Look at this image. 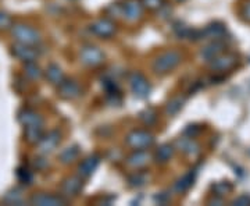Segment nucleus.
<instances>
[{
	"label": "nucleus",
	"mask_w": 250,
	"mask_h": 206,
	"mask_svg": "<svg viewBox=\"0 0 250 206\" xmlns=\"http://www.w3.org/2000/svg\"><path fill=\"white\" fill-rule=\"evenodd\" d=\"M235 204H236V205L250 204V199H249V198H246V197H242V198H239V199H236V201H235Z\"/></svg>",
	"instance_id": "nucleus-31"
},
{
	"label": "nucleus",
	"mask_w": 250,
	"mask_h": 206,
	"mask_svg": "<svg viewBox=\"0 0 250 206\" xmlns=\"http://www.w3.org/2000/svg\"><path fill=\"white\" fill-rule=\"evenodd\" d=\"M81 60L88 66H98L103 62V53L95 46H86L81 50Z\"/></svg>",
	"instance_id": "nucleus-5"
},
{
	"label": "nucleus",
	"mask_w": 250,
	"mask_h": 206,
	"mask_svg": "<svg viewBox=\"0 0 250 206\" xmlns=\"http://www.w3.org/2000/svg\"><path fill=\"white\" fill-rule=\"evenodd\" d=\"M245 14H246V18H249L250 20V4L246 6V9H245Z\"/></svg>",
	"instance_id": "nucleus-32"
},
{
	"label": "nucleus",
	"mask_w": 250,
	"mask_h": 206,
	"mask_svg": "<svg viewBox=\"0 0 250 206\" xmlns=\"http://www.w3.org/2000/svg\"><path fill=\"white\" fill-rule=\"evenodd\" d=\"M221 50H223V45L215 42V44L206 46L203 52H202V57H205L206 60H213L214 57L218 56V53H221Z\"/></svg>",
	"instance_id": "nucleus-20"
},
{
	"label": "nucleus",
	"mask_w": 250,
	"mask_h": 206,
	"mask_svg": "<svg viewBox=\"0 0 250 206\" xmlns=\"http://www.w3.org/2000/svg\"><path fill=\"white\" fill-rule=\"evenodd\" d=\"M181 62V54L178 52H166V53L160 54L153 64L154 71L159 74H164V72L171 71L172 69H175Z\"/></svg>",
	"instance_id": "nucleus-1"
},
{
	"label": "nucleus",
	"mask_w": 250,
	"mask_h": 206,
	"mask_svg": "<svg viewBox=\"0 0 250 206\" xmlns=\"http://www.w3.org/2000/svg\"><path fill=\"white\" fill-rule=\"evenodd\" d=\"M46 77L54 85H60L64 81V75H62V69L56 64H50L46 70Z\"/></svg>",
	"instance_id": "nucleus-16"
},
{
	"label": "nucleus",
	"mask_w": 250,
	"mask_h": 206,
	"mask_svg": "<svg viewBox=\"0 0 250 206\" xmlns=\"http://www.w3.org/2000/svg\"><path fill=\"white\" fill-rule=\"evenodd\" d=\"M172 153H174L172 146H170V145H163V146L159 148L156 158H157V160L159 161H167V160H170V158L172 156Z\"/></svg>",
	"instance_id": "nucleus-22"
},
{
	"label": "nucleus",
	"mask_w": 250,
	"mask_h": 206,
	"mask_svg": "<svg viewBox=\"0 0 250 206\" xmlns=\"http://www.w3.org/2000/svg\"><path fill=\"white\" fill-rule=\"evenodd\" d=\"M10 24H11V18L4 13H0V29L10 27Z\"/></svg>",
	"instance_id": "nucleus-30"
},
{
	"label": "nucleus",
	"mask_w": 250,
	"mask_h": 206,
	"mask_svg": "<svg viewBox=\"0 0 250 206\" xmlns=\"http://www.w3.org/2000/svg\"><path fill=\"white\" fill-rule=\"evenodd\" d=\"M25 72H27L28 77H31L32 80H36V78L41 77V70H39V67L34 62L27 63V66H25Z\"/></svg>",
	"instance_id": "nucleus-25"
},
{
	"label": "nucleus",
	"mask_w": 250,
	"mask_h": 206,
	"mask_svg": "<svg viewBox=\"0 0 250 206\" xmlns=\"http://www.w3.org/2000/svg\"><path fill=\"white\" fill-rule=\"evenodd\" d=\"M143 4L149 9H159L163 4V0H143Z\"/></svg>",
	"instance_id": "nucleus-29"
},
{
	"label": "nucleus",
	"mask_w": 250,
	"mask_h": 206,
	"mask_svg": "<svg viewBox=\"0 0 250 206\" xmlns=\"http://www.w3.org/2000/svg\"><path fill=\"white\" fill-rule=\"evenodd\" d=\"M13 36L20 44H25V45H35L41 41V35L36 29L22 24H18L13 28Z\"/></svg>",
	"instance_id": "nucleus-2"
},
{
	"label": "nucleus",
	"mask_w": 250,
	"mask_h": 206,
	"mask_svg": "<svg viewBox=\"0 0 250 206\" xmlns=\"http://www.w3.org/2000/svg\"><path fill=\"white\" fill-rule=\"evenodd\" d=\"M82 188V180L80 177H70L62 184V192L68 197H75Z\"/></svg>",
	"instance_id": "nucleus-11"
},
{
	"label": "nucleus",
	"mask_w": 250,
	"mask_h": 206,
	"mask_svg": "<svg viewBox=\"0 0 250 206\" xmlns=\"http://www.w3.org/2000/svg\"><path fill=\"white\" fill-rule=\"evenodd\" d=\"M32 204H35V205H64L65 202L62 201V198L59 197H54V195H49V194H41V195H38V197L32 198Z\"/></svg>",
	"instance_id": "nucleus-14"
},
{
	"label": "nucleus",
	"mask_w": 250,
	"mask_h": 206,
	"mask_svg": "<svg viewBox=\"0 0 250 206\" xmlns=\"http://www.w3.org/2000/svg\"><path fill=\"white\" fill-rule=\"evenodd\" d=\"M179 148L182 149V152L188 153V155H196L199 152V146L195 141H192L190 138H182L178 141Z\"/></svg>",
	"instance_id": "nucleus-18"
},
{
	"label": "nucleus",
	"mask_w": 250,
	"mask_h": 206,
	"mask_svg": "<svg viewBox=\"0 0 250 206\" xmlns=\"http://www.w3.org/2000/svg\"><path fill=\"white\" fill-rule=\"evenodd\" d=\"M25 135H27V139L29 142H39V141L43 138V134H42V126L27 127V128H25Z\"/></svg>",
	"instance_id": "nucleus-21"
},
{
	"label": "nucleus",
	"mask_w": 250,
	"mask_h": 206,
	"mask_svg": "<svg viewBox=\"0 0 250 206\" xmlns=\"http://www.w3.org/2000/svg\"><path fill=\"white\" fill-rule=\"evenodd\" d=\"M13 54L25 63L35 62L38 57L36 50H34L32 47H29V45H25V44H18V45L13 46Z\"/></svg>",
	"instance_id": "nucleus-7"
},
{
	"label": "nucleus",
	"mask_w": 250,
	"mask_h": 206,
	"mask_svg": "<svg viewBox=\"0 0 250 206\" xmlns=\"http://www.w3.org/2000/svg\"><path fill=\"white\" fill-rule=\"evenodd\" d=\"M20 121H21V124L22 126L27 127H32V126H42V118L36 114L35 112H32V110H22L21 113H20Z\"/></svg>",
	"instance_id": "nucleus-12"
},
{
	"label": "nucleus",
	"mask_w": 250,
	"mask_h": 206,
	"mask_svg": "<svg viewBox=\"0 0 250 206\" xmlns=\"http://www.w3.org/2000/svg\"><path fill=\"white\" fill-rule=\"evenodd\" d=\"M192 184H193V176H192V173H189L179 180L178 184H177V189L178 191H187Z\"/></svg>",
	"instance_id": "nucleus-24"
},
{
	"label": "nucleus",
	"mask_w": 250,
	"mask_h": 206,
	"mask_svg": "<svg viewBox=\"0 0 250 206\" xmlns=\"http://www.w3.org/2000/svg\"><path fill=\"white\" fill-rule=\"evenodd\" d=\"M126 143L134 149H143V148H147L152 145L153 135L146 131H142V130H136L126 137Z\"/></svg>",
	"instance_id": "nucleus-4"
},
{
	"label": "nucleus",
	"mask_w": 250,
	"mask_h": 206,
	"mask_svg": "<svg viewBox=\"0 0 250 206\" xmlns=\"http://www.w3.org/2000/svg\"><path fill=\"white\" fill-rule=\"evenodd\" d=\"M78 156V148L77 146H72V148H67L64 152L60 155L62 160L64 163H68V161H72L75 158Z\"/></svg>",
	"instance_id": "nucleus-23"
},
{
	"label": "nucleus",
	"mask_w": 250,
	"mask_h": 206,
	"mask_svg": "<svg viewBox=\"0 0 250 206\" xmlns=\"http://www.w3.org/2000/svg\"><path fill=\"white\" fill-rule=\"evenodd\" d=\"M123 14L126 20L129 21H135L141 17L142 14V4L139 0H128L125 1V4L123 6Z\"/></svg>",
	"instance_id": "nucleus-8"
},
{
	"label": "nucleus",
	"mask_w": 250,
	"mask_h": 206,
	"mask_svg": "<svg viewBox=\"0 0 250 206\" xmlns=\"http://www.w3.org/2000/svg\"><path fill=\"white\" fill-rule=\"evenodd\" d=\"M129 183H131L132 187H141V185H143L146 183V176H143V174H135L134 177L129 180Z\"/></svg>",
	"instance_id": "nucleus-27"
},
{
	"label": "nucleus",
	"mask_w": 250,
	"mask_h": 206,
	"mask_svg": "<svg viewBox=\"0 0 250 206\" xmlns=\"http://www.w3.org/2000/svg\"><path fill=\"white\" fill-rule=\"evenodd\" d=\"M178 1H182V0H178Z\"/></svg>",
	"instance_id": "nucleus-33"
},
{
	"label": "nucleus",
	"mask_w": 250,
	"mask_h": 206,
	"mask_svg": "<svg viewBox=\"0 0 250 206\" xmlns=\"http://www.w3.org/2000/svg\"><path fill=\"white\" fill-rule=\"evenodd\" d=\"M129 85H131L132 92H134L138 98H146L150 93V85H149V82L139 72H132L129 75Z\"/></svg>",
	"instance_id": "nucleus-3"
},
{
	"label": "nucleus",
	"mask_w": 250,
	"mask_h": 206,
	"mask_svg": "<svg viewBox=\"0 0 250 206\" xmlns=\"http://www.w3.org/2000/svg\"><path fill=\"white\" fill-rule=\"evenodd\" d=\"M18 177H20L21 181L29 184V183L32 181V173L28 170V169H20V170H18Z\"/></svg>",
	"instance_id": "nucleus-26"
},
{
	"label": "nucleus",
	"mask_w": 250,
	"mask_h": 206,
	"mask_svg": "<svg viewBox=\"0 0 250 206\" xmlns=\"http://www.w3.org/2000/svg\"><path fill=\"white\" fill-rule=\"evenodd\" d=\"M181 103H182V100H181V99H175V100H172L171 103H168V109H167V110H168V113H170V114L177 113L179 109H181V106H182Z\"/></svg>",
	"instance_id": "nucleus-28"
},
{
	"label": "nucleus",
	"mask_w": 250,
	"mask_h": 206,
	"mask_svg": "<svg viewBox=\"0 0 250 206\" xmlns=\"http://www.w3.org/2000/svg\"><path fill=\"white\" fill-rule=\"evenodd\" d=\"M149 160V153L145 151H136L128 158V164L132 167H142Z\"/></svg>",
	"instance_id": "nucleus-17"
},
{
	"label": "nucleus",
	"mask_w": 250,
	"mask_h": 206,
	"mask_svg": "<svg viewBox=\"0 0 250 206\" xmlns=\"http://www.w3.org/2000/svg\"><path fill=\"white\" fill-rule=\"evenodd\" d=\"M59 92L62 98L65 99H74L77 96H80L81 88L80 85L75 81H62V84L59 85Z\"/></svg>",
	"instance_id": "nucleus-9"
},
{
	"label": "nucleus",
	"mask_w": 250,
	"mask_h": 206,
	"mask_svg": "<svg viewBox=\"0 0 250 206\" xmlns=\"http://www.w3.org/2000/svg\"><path fill=\"white\" fill-rule=\"evenodd\" d=\"M59 139H60V137H59V134H57L56 131L50 133V134L46 135V137H43V138L39 141V149H41V152H52L54 148H56V145L59 143Z\"/></svg>",
	"instance_id": "nucleus-13"
},
{
	"label": "nucleus",
	"mask_w": 250,
	"mask_h": 206,
	"mask_svg": "<svg viewBox=\"0 0 250 206\" xmlns=\"http://www.w3.org/2000/svg\"><path fill=\"white\" fill-rule=\"evenodd\" d=\"M235 64L233 56H217L213 59L211 69L213 70H228Z\"/></svg>",
	"instance_id": "nucleus-15"
},
{
	"label": "nucleus",
	"mask_w": 250,
	"mask_h": 206,
	"mask_svg": "<svg viewBox=\"0 0 250 206\" xmlns=\"http://www.w3.org/2000/svg\"><path fill=\"white\" fill-rule=\"evenodd\" d=\"M98 164H99V156L98 155H92V156L86 158L85 160L81 163L80 167H78V171H80V174L82 176V177H89L90 174L96 170Z\"/></svg>",
	"instance_id": "nucleus-10"
},
{
	"label": "nucleus",
	"mask_w": 250,
	"mask_h": 206,
	"mask_svg": "<svg viewBox=\"0 0 250 206\" xmlns=\"http://www.w3.org/2000/svg\"><path fill=\"white\" fill-rule=\"evenodd\" d=\"M225 34V28L223 25H220V24H214V25H210V27H207L205 31H200V36L203 38V36H208V38H215V39H218V38H221V36Z\"/></svg>",
	"instance_id": "nucleus-19"
},
{
	"label": "nucleus",
	"mask_w": 250,
	"mask_h": 206,
	"mask_svg": "<svg viewBox=\"0 0 250 206\" xmlns=\"http://www.w3.org/2000/svg\"><path fill=\"white\" fill-rule=\"evenodd\" d=\"M90 31L95 35L102 36V38H108L116 32V27L110 20H98L90 25Z\"/></svg>",
	"instance_id": "nucleus-6"
}]
</instances>
